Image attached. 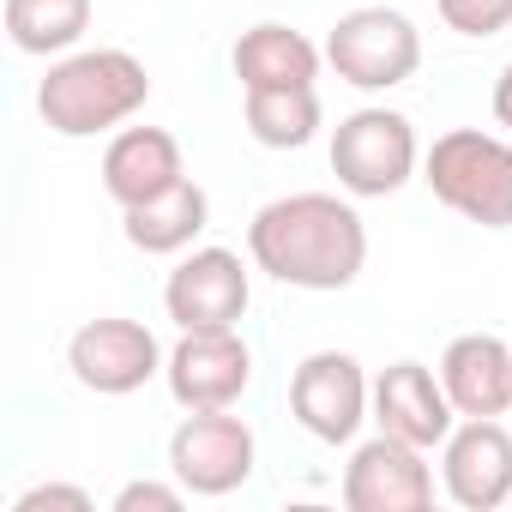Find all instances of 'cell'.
Segmentation results:
<instances>
[{
	"label": "cell",
	"instance_id": "6da1fadb",
	"mask_svg": "<svg viewBox=\"0 0 512 512\" xmlns=\"http://www.w3.org/2000/svg\"><path fill=\"white\" fill-rule=\"evenodd\" d=\"M247 253L266 278L290 290H350L368 260V229L338 193H290L253 211Z\"/></svg>",
	"mask_w": 512,
	"mask_h": 512
},
{
	"label": "cell",
	"instance_id": "7a4b0ae2",
	"mask_svg": "<svg viewBox=\"0 0 512 512\" xmlns=\"http://www.w3.org/2000/svg\"><path fill=\"white\" fill-rule=\"evenodd\" d=\"M151 97V73L127 49H79L49 67L37 85V115L61 139H97L121 121H133Z\"/></svg>",
	"mask_w": 512,
	"mask_h": 512
},
{
	"label": "cell",
	"instance_id": "3957f363",
	"mask_svg": "<svg viewBox=\"0 0 512 512\" xmlns=\"http://www.w3.org/2000/svg\"><path fill=\"white\" fill-rule=\"evenodd\" d=\"M434 199L482 229H512V145L482 127H452L422 157Z\"/></svg>",
	"mask_w": 512,
	"mask_h": 512
},
{
	"label": "cell",
	"instance_id": "277c9868",
	"mask_svg": "<svg viewBox=\"0 0 512 512\" xmlns=\"http://www.w3.org/2000/svg\"><path fill=\"white\" fill-rule=\"evenodd\" d=\"M326 61L344 85L356 91H392L404 79H416L422 67V37L404 13L392 7H356L332 25L326 37Z\"/></svg>",
	"mask_w": 512,
	"mask_h": 512
},
{
	"label": "cell",
	"instance_id": "5b68a950",
	"mask_svg": "<svg viewBox=\"0 0 512 512\" xmlns=\"http://www.w3.org/2000/svg\"><path fill=\"white\" fill-rule=\"evenodd\" d=\"M332 175L356 199H386L416 175V127L398 109H356L332 133Z\"/></svg>",
	"mask_w": 512,
	"mask_h": 512
},
{
	"label": "cell",
	"instance_id": "8992f818",
	"mask_svg": "<svg viewBox=\"0 0 512 512\" xmlns=\"http://www.w3.org/2000/svg\"><path fill=\"white\" fill-rule=\"evenodd\" d=\"M169 470L187 494H235L253 476V428L229 410H187V422L169 434Z\"/></svg>",
	"mask_w": 512,
	"mask_h": 512
},
{
	"label": "cell",
	"instance_id": "52a82bcc",
	"mask_svg": "<svg viewBox=\"0 0 512 512\" xmlns=\"http://www.w3.org/2000/svg\"><path fill=\"white\" fill-rule=\"evenodd\" d=\"M247 302H253V284L241 253L229 247H193L163 284V308L181 332H235Z\"/></svg>",
	"mask_w": 512,
	"mask_h": 512
},
{
	"label": "cell",
	"instance_id": "ba28073f",
	"mask_svg": "<svg viewBox=\"0 0 512 512\" xmlns=\"http://www.w3.org/2000/svg\"><path fill=\"white\" fill-rule=\"evenodd\" d=\"M368 404H374V386H368V374H362V362H356L350 350H314V356L290 374V410H296V422H302L314 440H326V446L356 440Z\"/></svg>",
	"mask_w": 512,
	"mask_h": 512
},
{
	"label": "cell",
	"instance_id": "9c48e42d",
	"mask_svg": "<svg viewBox=\"0 0 512 512\" xmlns=\"http://www.w3.org/2000/svg\"><path fill=\"white\" fill-rule=\"evenodd\" d=\"M344 506L350 512H428L434 506V470L422 446L398 434H374L344 464Z\"/></svg>",
	"mask_w": 512,
	"mask_h": 512
},
{
	"label": "cell",
	"instance_id": "30bf717a",
	"mask_svg": "<svg viewBox=\"0 0 512 512\" xmlns=\"http://www.w3.org/2000/svg\"><path fill=\"white\" fill-rule=\"evenodd\" d=\"M163 362H169V356L157 350V338H151L139 320H91V326H79L73 344H67L73 380H79L85 392H97V398H127V392H139Z\"/></svg>",
	"mask_w": 512,
	"mask_h": 512
},
{
	"label": "cell",
	"instance_id": "8fae6325",
	"mask_svg": "<svg viewBox=\"0 0 512 512\" xmlns=\"http://www.w3.org/2000/svg\"><path fill=\"white\" fill-rule=\"evenodd\" d=\"M163 380L181 410H229L253 380V356L235 332H181L163 362Z\"/></svg>",
	"mask_w": 512,
	"mask_h": 512
},
{
	"label": "cell",
	"instance_id": "7c38bea8",
	"mask_svg": "<svg viewBox=\"0 0 512 512\" xmlns=\"http://www.w3.org/2000/svg\"><path fill=\"white\" fill-rule=\"evenodd\" d=\"M446 494L464 512H494L512 500V434L494 416H464V428L446 434V458H440Z\"/></svg>",
	"mask_w": 512,
	"mask_h": 512
},
{
	"label": "cell",
	"instance_id": "4fadbf2b",
	"mask_svg": "<svg viewBox=\"0 0 512 512\" xmlns=\"http://www.w3.org/2000/svg\"><path fill=\"white\" fill-rule=\"evenodd\" d=\"M452 398H446V386L434 380V368H422V362H392V368H380V380H374V422H380V434H398V440H410V446H446V434H452Z\"/></svg>",
	"mask_w": 512,
	"mask_h": 512
},
{
	"label": "cell",
	"instance_id": "5bb4252c",
	"mask_svg": "<svg viewBox=\"0 0 512 512\" xmlns=\"http://www.w3.org/2000/svg\"><path fill=\"white\" fill-rule=\"evenodd\" d=\"M440 386L458 416H506L512 410V350L494 332H464L440 356Z\"/></svg>",
	"mask_w": 512,
	"mask_h": 512
},
{
	"label": "cell",
	"instance_id": "9a60e30c",
	"mask_svg": "<svg viewBox=\"0 0 512 512\" xmlns=\"http://www.w3.org/2000/svg\"><path fill=\"white\" fill-rule=\"evenodd\" d=\"M175 181H187L175 133H163V127H127V133L109 139V151H103V193L121 211L169 193Z\"/></svg>",
	"mask_w": 512,
	"mask_h": 512
},
{
	"label": "cell",
	"instance_id": "2e32d148",
	"mask_svg": "<svg viewBox=\"0 0 512 512\" xmlns=\"http://www.w3.org/2000/svg\"><path fill=\"white\" fill-rule=\"evenodd\" d=\"M235 79L241 91H284V85H314L320 79V49L290 31V25H253L235 43Z\"/></svg>",
	"mask_w": 512,
	"mask_h": 512
},
{
	"label": "cell",
	"instance_id": "e0dca14e",
	"mask_svg": "<svg viewBox=\"0 0 512 512\" xmlns=\"http://www.w3.org/2000/svg\"><path fill=\"white\" fill-rule=\"evenodd\" d=\"M205 217H211L205 187L199 181H175L169 193H157L145 205H127L121 229H127V241L139 253H181V247H193V235L205 229Z\"/></svg>",
	"mask_w": 512,
	"mask_h": 512
},
{
	"label": "cell",
	"instance_id": "ac0fdd59",
	"mask_svg": "<svg viewBox=\"0 0 512 512\" xmlns=\"http://www.w3.org/2000/svg\"><path fill=\"white\" fill-rule=\"evenodd\" d=\"M91 31V0H7V37L19 55H67Z\"/></svg>",
	"mask_w": 512,
	"mask_h": 512
},
{
	"label": "cell",
	"instance_id": "d6986e66",
	"mask_svg": "<svg viewBox=\"0 0 512 512\" xmlns=\"http://www.w3.org/2000/svg\"><path fill=\"white\" fill-rule=\"evenodd\" d=\"M247 133L266 151H302L320 133V97L314 85H284V91H247Z\"/></svg>",
	"mask_w": 512,
	"mask_h": 512
},
{
	"label": "cell",
	"instance_id": "ffe728a7",
	"mask_svg": "<svg viewBox=\"0 0 512 512\" xmlns=\"http://www.w3.org/2000/svg\"><path fill=\"white\" fill-rule=\"evenodd\" d=\"M434 7L458 37H500L512 25V0H434Z\"/></svg>",
	"mask_w": 512,
	"mask_h": 512
},
{
	"label": "cell",
	"instance_id": "44dd1931",
	"mask_svg": "<svg viewBox=\"0 0 512 512\" xmlns=\"http://www.w3.org/2000/svg\"><path fill=\"white\" fill-rule=\"evenodd\" d=\"M187 488H169V482H127L115 494V512H181Z\"/></svg>",
	"mask_w": 512,
	"mask_h": 512
},
{
	"label": "cell",
	"instance_id": "7402d4cb",
	"mask_svg": "<svg viewBox=\"0 0 512 512\" xmlns=\"http://www.w3.org/2000/svg\"><path fill=\"white\" fill-rule=\"evenodd\" d=\"M43 506H67V512H91V494L73 482H37L13 500V512H43Z\"/></svg>",
	"mask_w": 512,
	"mask_h": 512
},
{
	"label": "cell",
	"instance_id": "603a6c76",
	"mask_svg": "<svg viewBox=\"0 0 512 512\" xmlns=\"http://www.w3.org/2000/svg\"><path fill=\"white\" fill-rule=\"evenodd\" d=\"M494 121L512 133V61H506V73L494 79Z\"/></svg>",
	"mask_w": 512,
	"mask_h": 512
}]
</instances>
